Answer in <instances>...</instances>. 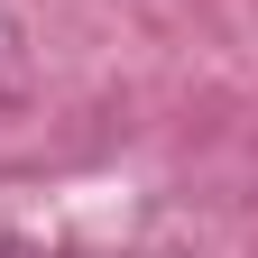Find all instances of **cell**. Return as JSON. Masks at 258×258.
<instances>
[]
</instances>
